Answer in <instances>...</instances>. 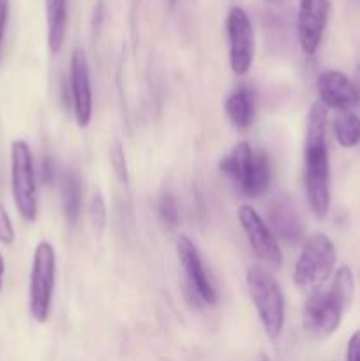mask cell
<instances>
[{
	"label": "cell",
	"mask_w": 360,
	"mask_h": 361,
	"mask_svg": "<svg viewBox=\"0 0 360 361\" xmlns=\"http://www.w3.org/2000/svg\"><path fill=\"white\" fill-rule=\"evenodd\" d=\"M355 83L359 85V88H360V66L356 67V74H355Z\"/></svg>",
	"instance_id": "cell-27"
},
{
	"label": "cell",
	"mask_w": 360,
	"mask_h": 361,
	"mask_svg": "<svg viewBox=\"0 0 360 361\" xmlns=\"http://www.w3.org/2000/svg\"><path fill=\"white\" fill-rule=\"evenodd\" d=\"M106 217H108V212H106L104 197H102L101 190H95V192L92 194V200H90V219L99 236L104 233Z\"/></svg>",
	"instance_id": "cell-20"
},
{
	"label": "cell",
	"mask_w": 360,
	"mask_h": 361,
	"mask_svg": "<svg viewBox=\"0 0 360 361\" xmlns=\"http://www.w3.org/2000/svg\"><path fill=\"white\" fill-rule=\"evenodd\" d=\"M11 189L18 214L27 222H34L39 212L37 182L32 150L23 140L11 145Z\"/></svg>",
	"instance_id": "cell-7"
},
{
	"label": "cell",
	"mask_w": 360,
	"mask_h": 361,
	"mask_svg": "<svg viewBox=\"0 0 360 361\" xmlns=\"http://www.w3.org/2000/svg\"><path fill=\"white\" fill-rule=\"evenodd\" d=\"M175 249L180 264H182L184 271L187 275V281L191 282L196 295L208 305H215L217 303V293H215V288L212 286L210 279L205 271L203 261H201L193 240L187 235H180L175 242Z\"/></svg>",
	"instance_id": "cell-13"
},
{
	"label": "cell",
	"mask_w": 360,
	"mask_h": 361,
	"mask_svg": "<svg viewBox=\"0 0 360 361\" xmlns=\"http://www.w3.org/2000/svg\"><path fill=\"white\" fill-rule=\"evenodd\" d=\"M62 210L67 224L76 226L81 215V182L74 171L64 173L62 176Z\"/></svg>",
	"instance_id": "cell-17"
},
{
	"label": "cell",
	"mask_w": 360,
	"mask_h": 361,
	"mask_svg": "<svg viewBox=\"0 0 360 361\" xmlns=\"http://www.w3.org/2000/svg\"><path fill=\"white\" fill-rule=\"evenodd\" d=\"M7 20H9V0H0V53H2L4 37H6Z\"/></svg>",
	"instance_id": "cell-25"
},
{
	"label": "cell",
	"mask_w": 360,
	"mask_h": 361,
	"mask_svg": "<svg viewBox=\"0 0 360 361\" xmlns=\"http://www.w3.org/2000/svg\"><path fill=\"white\" fill-rule=\"evenodd\" d=\"M39 178H41V182L44 183V185H49V183L53 182V178H55V164H53V161L49 157H44L41 161Z\"/></svg>",
	"instance_id": "cell-24"
},
{
	"label": "cell",
	"mask_w": 360,
	"mask_h": 361,
	"mask_svg": "<svg viewBox=\"0 0 360 361\" xmlns=\"http://www.w3.org/2000/svg\"><path fill=\"white\" fill-rule=\"evenodd\" d=\"M69 90L71 106L78 127L85 129L92 120V81L88 59L81 48H74L69 60Z\"/></svg>",
	"instance_id": "cell-10"
},
{
	"label": "cell",
	"mask_w": 360,
	"mask_h": 361,
	"mask_svg": "<svg viewBox=\"0 0 360 361\" xmlns=\"http://www.w3.org/2000/svg\"><path fill=\"white\" fill-rule=\"evenodd\" d=\"M268 219L275 235L286 242H299L304 235V222L295 200L288 194L275 196L268 204Z\"/></svg>",
	"instance_id": "cell-14"
},
{
	"label": "cell",
	"mask_w": 360,
	"mask_h": 361,
	"mask_svg": "<svg viewBox=\"0 0 360 361\" xmlns=\"http://www.w3.org/2000/svg\"><path fill=\"white\" fill-rule=\"evenodd\" d=\"M219 171L240 187L247 197L267 192L272 180L270 159L267 152L254 150L247 141H240L219 162Z\"/></svg>",
	"instance_id": "cell-3"
},
{
	"label": "cell",
	"mask_w": 360,
	"mask_h": 361,
	"mask_svg": "<svg viewBox=\"0 0 360 361\" xmlns=\"http://www.w3.org/2000/svg\"><path fill=\"white\" fill-rule=\"evenodd\" d=\"M247 289L260 323L268 338L277 341L286 321L284 296L274 275L261 267H251L246 274Z\"/></svg>",
	"instance_id": "cell-4"
},
{
	"label": "cell",
	"mask_w": 360,
	"mask_h": 361,
	"mask_svg": "<svg viewBox=\"0 0 360 361\" xmlns=\"http://www.w3.org/2000/svg\"><path fill=\"white\" fill-rule=\"evenodd\" d=\"M159 215H161L162 222L166 226H169V228H175L179 224V207H176L175 197L169 192L162 194L161 200H159Z\"/></svg>",
	"instance_id": "cell-21"
},
{
	"label": "cell",
	"mask_w": 360,
	"mask_h": 361,
	"mask_svg": "<svg viewBox=\"0 0 360 361\" xmlns=\"http://www.w3.org/2000/svg\"><path fill=\"white\" fill-rule=\"evenodd\" d=\"M334 136L339 147H356L360 143V116L355 111L339 113L334 120Z\"/></svg>",
	"instance_id": "cell-18"
},
{
	"label": "cell",
	"mask_w": 360,
	"mask_h": 361,
	"mask_svg": "<svg viewBox=\"0 0 360 361\" xmlns=\"http://www.w3.org/2000/svg\"><path fill=\"white\" fill-rule=\"evenodd\" d=\"M239 222L246 233L254 256L272 270L281 268L282 254L279 249V242L261 215L249 204H242L239 208Z\"/></svg>",
	"instance_id": "cell-9"
},
{
	"label": "cell",
	"mask_w": 360,
	"mask_h": 361,
	"mask_svg": "<svg viewBox=\"0 0 360 361\" xmlns=\"http://www.w3.org/2000/svg\"><path fill=\"white\" fill-rule=\"evenodd\" d=\"M46 25H48V48L53 55L60 53L67 34L69 0H44Z\"/></svg>",
	"instance_id": "cell-15"
},
{
	"label": "cell",
	"mask_w": 360,
	"mask_h": 361,
	"mask_svg": "<svg viewBox=\"0 0 360 361\" xmlns=\"http://www.w3.org/2000/svg\"><path fill=\"white\" fill-rule=\"evenodd\" d=\"M258 361H272V360L268 358L267 355H260V358H258Z\"/></svg>",
	"instance_id": "cell-29"
},
{
	"label": "cell",
	"mask_w": 360,
	"mask_h": 361,
	"mask_svg": "<svg viewBox=\"0 0 360 361\" xmlns=\"http://www.w3.org/2000/svg\"><path fill=\"white\" fill-rule=\"evenodd\" d=\"M166 2H168V7H169V9H173V7L176 6V2H179V0H166Z\"/></svg>",
	"instance_id": "cell-28"
},
{
	"label": "cell",
	"mask_w": 360,
	"mask_h": 361,
	"mask_svg": "<svg viewBox=\"0 0 360 361\" xmlns=\"http://www.w3.org/2000/svg\"><path fill=\"white\" fill-rule=\"evenodd\" d=\"M355 279L352 268L342 264L335 270L332 284L311 293L304 307V326L318 337H330L341 326L348 307L352 305Z\"/></svg>",
	"instance_id": "cell-2"
},
{
	"label": "cell",
	"mask_w": 360,
	"mask_h": 361,
	"mask_svg": "<svg viewBox=\"0 0 360 361\" xmlns=\"http://www.w3.org/2000/svg\"><path fill=\"white\" fill-rule=\"evenodd\" d=\"M229 42V66L236 76H246L254 60V30L246 9L233 6L226 16Z\"/></svg>",
	"instance_id": "cell-8"
},
{
	"label": "cell",
	"mask_w": 360,
	"mask_h": 361,
	"mask_svg": "<svg viewBox=\"0 0 360 361\" xmlns=\"http://www.w3.org/2000/svg\"><path fill=\"white\" fill-rule=\"evenodd\" d=\"M346 361H360V330L353 331L346 345Z\"/></svg>",
	"instance_id": "cell-23"
},
{
	"label": "cell",
	"mask_w": 360,
	"mask_h": 361,
	"mask_svg": "<svg viewBox=\"0 0 360 361\" xmlns=\"http://www.w3.org/2000/svg\"><path fill=\"white\" fill-rule=\"evenodd\" d=\"M318 99L328 109L341 111H353L360 106V88L355 80L346 76L344 73L335 69L323 71L316 78Z\"/></svg>",
	"instance_id": "cell-12"
},
{
	"label": "cell",
	"mask_w": 360,
	"mask_h": 361,
	"mask_svg": "<svg viewBox=\"0 0 360 361\" xmlns=\"http://www.w3.org/2000/svg\"><path fill=\"white\" fill-rule=\"evenodd\" d=\"M328 108L318 99L307 115L306 148H304V185L311 212L316 219L330 210V159L327 147Z\"/></svg>",
	"instance_id": "cell-1"
},
{
	"label": "cell",
	"mask_w": 360,
	"mask_h": 361,
	"mask_svg": "<svg viewBox=\"0 0 360 361\" xmlns=\"http://www.w3.org/2000/svg\"><path fill=\"white\" fill-rule=\"evenodd\" d=\"M330 16V0H300L296 13V35L302 51L313 56L323 39Z\"/></svg>",
	"instance_id": "cell-11"
},
{
	"label": "cell",
	"mask_w": 360,
	"mask_h": 361,
	"mask_svg": "<svg viewBox=\"0 0 360 361\" xmlns=\"http://www.w3.org/2000/svg\"><path fill=\"white\" fill-rule=\"evenodd\" d=\"M337 250L334 242L325 233H314L306 240L293 270V281L302 293H314L323 288L334 274Z\"/></svg>",
	"instance_id": "cell-5"
},
{
	"label": "cell",
	"mask_w": 360,
	"mask_h": 361,
	"mask_svg": "<svg viewBox=\"0 0 360 361\" xmlns=\"http://www.w3.org/2000/svg\"><path fill=\"white\" fill-rule=\"evenodd\" d=\"M4 274H6V261H4V256L0 254V291H2L4 286Z\"/></svg>",
	"instance_id": "cell-26"
},
{
	"label": "cell",
	"mask_w": 360,
	"mask_h": 361,
	"mask_svg": "<svg viewBox=\"0 0 360 361\" xmlns=\"http://www.w3.org/2000/svg\"><path fill=\"white\" fill-rule=\"evenodd\" d=\"M56 254L49 242L42 240L35 245L32 257L30 284H28V309L39 324H44L52 314L53 291H55Z\"/></svg>",
	"instance_id": "cell-6"
},
{
	"label": "cell",
	"mask_w": 360,
	"mask_h": 361,
	"mask_svg": "<svg viewBox=\"0 0 360 361\" xmlns=\"http://www.w3.org/2000/svg\"><path fill=\"white\" fill-rule=\"evenodd\" d=\"M109 164H112L113 173L122 182L124 185L129 183V169H127V159L126 152H124V145L119 140L113 141L112 148H109Z\"/></svg>",
	"instance_id": "cell-19"
},
{
	"label": "cell",
	"mask_w": 360,
	"mask_h": 361,
	"mask_svg": "<svg viewBox=\"0 0 360 361\" xmlns=\"http://www.w3.org/2000/svg\"><path fill=\"white\" fill-rule=\"evenodd\" d=\"M224 111L232 126L236 130H247L254 118V101L253 94L247 87H239L228 95L224 102Z\"/></svg>",
	"instance_id": "cell-16"
},
{
	"label": "cell",
	"mask_w": 360,
	"mask_h": 361,
	"mask_svg": "<svg viewBox=\"0 0 360 361\" xmlns=\"http://www.w3.org/2000/svg\"><path fill=\"white\" fill-rule=\"evenodd\" d=\"M14 240H16V231H14L13 221H11L6 207L0 203V243L2 245H13Z\"/></svg>",
	"instance_id": "cell-22"
}]
</instances>
